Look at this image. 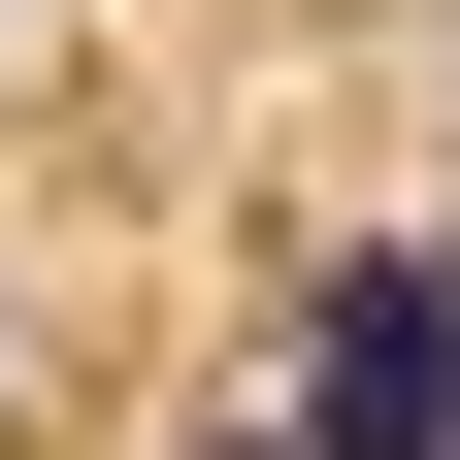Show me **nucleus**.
<instances>
[{
	"mask_svg": "<svg viewBox=\"0 0 460 460\" xmlns=\"http://www.w3.org/2000/svg\"><path fill=\"white\" fill-rule=\"evenodd\" d=\"M329 460H460V296H428V263L329 296Z\"/></svg>",
	"mask_w": 460,
	"mask_h": 460,
	"instance_id": "nucleus-1",
	"label": "nucleus"
},
{
	"mask_svg": "<svg viewBox=\"0 0 460 460\" xmlns=\"http://www.w3.org/2000/svg\"><path fill=\"white\" fill-rule=\"evenodd\" d=\"M428 296H460V263H428Z\"/></svg>",
	"mask_w": 460,
	"mask_h": 460,
	"instance_id": "nucleus-2",
	"label": "nucleus"
}]
</instances>
